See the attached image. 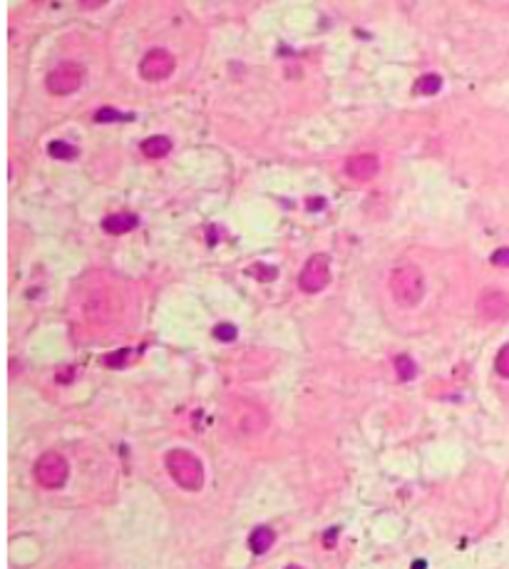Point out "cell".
Instances as JSON below:
<instances>
[{
	"label": "cell",
	"mask_w": 509,
	"mask_h": 569,
	"mask_svg": "<svg viewBox=\"0 0 509 569\" xmlns=\"http://www.w3.org/2000/svg\"><path fill=\"white\" fill-rule=\"evenodd\" d=\"M223 425L234 438H254L268 427V413L254 401H231L223 410Z\"/></svg>",
	"instance_id": "cell-1"
},
{
	"label": "cell",
	"mask_w": 509,
	"mask_h": 569,
	"mask_svg": "<svg viewBox=\"0 0 509 569\" xmlns=\"http://www.w3.org/2000/svg\"><path fill=\"white\" fill-rule=\"evenodd\" d=\"M388 286H390L395 303L403 306V309H415L425 296V276L412 264H400V267L392 269Z\"/></svg>",
	"instance_id": "cell-2"
},
{
	"label": "cell",
	"mask_w": 509,
	"mask_h": 569,
	"mask_svg": "<svg viewBox=\"0 0 509 569\" xmlns=\"http://www.w3.org/2000/svg\"><path fill=\"white\" fill-rule=\"evenodd\" d=\"M167 470L174 483L179 485V488L189 490V492H197V490H201V485H204V465L189 450L167 452Z\"/></svg>",
	"instance_id": "cell-3"
},
{
	"label": "cell",
	"mask_w": 509,
	"mask_h": 569,
	"mask_svg": "<svg viewBox=\"0 0 509 569\" xmlns=\"http://www.w3.org/2000/svg\"><path fill=\"white\" fill-rule=\"evenodd\" d=\"M85 82V70L77 62H62L45 77V87L52 95H72Z\"/></svg>",
	"instance_id": "cell-4"
},
{
	"label": "cell",
	"mask_w": 509,
	"mask_h": 569,
	"mask_svg": "<svg viewBox=\"0 0 509 569\" xmlns=\"http://www.w3.org/2000/svg\"><path fill=\"white\" fill-rule=\"evenodd\" d=\"M68 460L62 458L60 452H45L35 463V480L48 490L62 488L68 480Z\"/></svg>",
	"instance_id": "cell-5"
},
{
	"label": "cell",
	"mask_w": 509,
	"mask_h": 569,
	"mask_svg": "<svg viewBox=\"0 0 509 569\" xmlns=\"http://www.w3.org/2000/svg\"><path fill=\"white\" fill-rule=\"evenodd\" d=\"M330 281V259L326 254H316L306 261L303 271L298 276V286L306 291V293H318L328 286Z\"/></svg>",
	"instance_id": "cell-6"
},
{
	"label": "cell",
	"mask_w": 509,
	"mask_h": 569,
	"mask_svg": "<svg viewBox=\"0 0 509 569\" xmlns=\"http://www.w3.org/2000/svg\"><path fill=\"white\" fill-rule=\"evenodd\" d=\"M174 65H177V60H174L172 52L154 48L149 50L147 55L142 57V62H139V75H142L147 82H161L174 73Z\"/></svg>",
	"instance_id": "cell-7"
},
{
	"label": "cell",
	"mask_w": 509,
	"mask_h": 569,
	"mask_svg": "<svg viewBox=\"0 0 509 569\" xmlns=\"http://www.w3.org/2000/svg\"><path fill=\"white\" fill-rule=\"evenodd\" d=\"M477 314L484 321H504L509 318V293L504 291H484L477 301Z\"/></svg>",
	"instance_id": "cell-8"
},
{
	"label": "cell",
	"mask_w": 509,
	"mask_h": 569,
	"mask_svg": "<svg viewBox=\"0 0 509 569\" xmlns=\"http://www.w3.org/2000/svg\"><path fill=\"white\" fill-rule=\"evenodd\" d=\"M380 169V162L375 155H358L350 157L346 164V174L355 182H370Z\"/></svg>",
	"instance_id": "cell-9"
},
{
	"label": "cell",
	"mask_w": 509,
	"mask_h": 569,
	"mask_svg": "<svg viewBox=\"0 0 509 569\" xmlns=\"http://www.w3.org/2000/svg\"><path fill=\"white\" fill-rule=\"evenodd\" d=\"M169 152H172V142H169V137H147L142 142V155L147 157V160H161V157H167Z\"/></svg>",
	"instance_id": "cell-10"
},
{
	"label": "cell",
	"mask_w": 509,
	"mask_h": 569,
	"mask_svg": "<svg viewBox=\"0 0 509 569\" xmlns=\"http://www.w3.org/2000/svg\"><path fill=\"white\" fill-rule=\"evenodd\" d=\"M107 234H127L137 226V217L134 214H110V217L102 222Z\"/></svg>",
	"instance_id": "cell-11"
},
{
	"label": "cell",
	"mask_w": 509,
	"mask_h": 569,
	"mask_svg": "<svg viewBox=\"0 0 509 569\" xmlns=\"http://www.w3.org/2000/svg\"><path fill=\"white\" fill-rule=\"evenodd\" d=\"M273 539H276V534H273L271 527H256L254 532L248 534V547H251L254 554H263V552L271 550Z\"/></svg>",
	"instance_id": "cell-12"
},
{
	"label": "cell",
	"mask_w": 509,
	"mask_h": 569,
	"mask_svg": "<svg viewBox=\"0 0 509 569\" xmlns=\"http://www.w3.org/2000/svg\"><path fill=\"white\" fill-rule=\"evenodd\" d=\"M440 87H442V80H440V75H422V77H417V82H415V87H412V93L415 95H437L440 93Z\"/></svg>",
	"instance_id": "cell-13"
},
{
	"label": "cell",
	"mask_w": 509,
	"mask_h": 569,
	"mask_svg": "<svg viewBox=\"0 0 509 569\" xmlns=\"http://www.w3.org/2000/svg\"><path fill=\"white\" fill-rule=\"evenodd\" d=\"M48 155L52 157V160L70 162V160H74V157L80 155V152H77V147H72V144H68V142H50Z\"/></svg>",
	"instance_id": "cell-14"
},
{
	"label": "cell",
	"mask_w": 509,
	"mask_h": 569,
	"mask_svg": "<svg viewBox=\"0 0 509 569\" xmlns=\"http://www.w3.org/2000/svg\"><path fill=\"white\" fill-rule=\"evenodd\" d=\"M392 365H395V373L400 380H412L417 373V365L415 360L410 358V356H397L395 360H392Z\"/></svg>",
	"instance_id": "cell-15"
},
{
	"label": "cell",
	"mask_w": 509,
	"mask_h": 569,
	"mask_svg": "<svg viewBox=\"0 0 509 569\" xmlns=\"http://www.w3.org/2000/svg\"><path fill=\"white\" fill-rule=\"evenodd\" d=\"M122 119H132V115H127V112L114 110V107H102V110H97V112H94V122H99V124L122 122Z\"/></svg>",
	"instance_id": "cell-16"
},
{
	"label": "cell",
	"mask_w": 509,
	"mask_h": 569,
	"mask_svg": "<svg viewBox=\"0 0 509 569\" xmlns=\"http://www.w3.org/2000/svg\"><path fill=\"white\" fill-rule=\"evenodd\" d=\"M236 336H239V331H236L234 323H219V326L214 328V338L223 340V343H231V340H236Z\"/></svg>",
	"instance_id": "cell-17"
},
{
	"label": "cell",
	"mask_w": 509,
	"mask_h": 569,
	"mask_svg": "<svg viewBox=\"0 0 509 569\" xmlns=\"http://www.w3.org/2000/svg\"><path fill=\"white\" fill-rule=\"evenodd\" d=\"M248 273H251V276H256L259 281H273L279 271H276L273 267H266V264H254V267L248 269Z\"/></svg>",
	"instance_id": "cell-18"
},
{
	"label": "cell",
	"mask_w": 509,
	"mask_h": 569,
	"mask_svg": "<svg viewBox=\"0 0 509 569\" xmlns=\"http://www.w3.org/2000/svg\"><path fill=\"white\" fill-rule=\"evenodd\" d=\"M495 368H497V373H499L502 378H509V343H507V346H502V351L497 353Z\"/></svg>",
	"instance_id": "cell-19"
},
{
	"label": "cell",
	"mask_w": 509,
	"mask_h": 569,
	"mask_svg": "<svg viewBox=\"0 0 509 569\" xmlns=\"http://www.w3.org/2000/svg\"><path fill=\"white\" fill-rule=\"evenodd\" d=\"M127 356H130V351H127V348H122V351L110 353V356H105V363L110 365V368H119V365H124V363H127Z\"/></svg>",
	"instance_id": "cell-20"
},
{
	"label": "cell",
	"mask_w": 509,
	"mask_h": 569,
	"mask_svg": "<svg viewBox=\"0 0 509 569\" xmlns=\"http://www.w3.org/2000/svg\"><path fill=\"white\" fill-rule=\"evenodd\" d=\"M492 264H495V267L509 269V247H502V249H497L495 254H492Z\"/></svg>",
	"instance_id": "cell-21"
},
{
	"label": "cell",
	"mask_w": 509,
	"mask_h": 569,
	"mask_svg": "<svg viewBox=\"0 0 509 569\" xmlns=\"http://www.w3.org/2000/svg\"><path fill=\"white\" fill-rule=\"evenodd\" d=\"M338 532H341V530H338V527H330L328 532L323 534V547H326V550H333L335 539H338Z\"/></svg>",
	"instance_id": "cell-22"
},
{
	"label": "cell",
	"mask_w": 509,
	"mask_h": 569,
	"mask_svg": "<svg viewBox=\"0 0 509 569\" xmlns=\"http://www.w3.org/2000/svg\"><path fill=\"white\" fill-rule=\"evenodd\" d=\"M72 376H74V368H62V371H57V380H60V383H70V380H72Z\"/></svg>",
	"instance_id": "cell-23"
},
{
	"label": "cell",
	"mask_w": 509,
	"mask_h": 569,
	"mask_svg": "<svg viewBox=\"0 0 509 569\" xmlns=\"http://www.w3.org/2000/svg\"><path fill=\"white\" fill-rule=\"evenodd\" d=\"M107 0H80V8H85V10H97V8L105 6Z\"/></svg>",
	"instance_id": "cell-24"
},
{
	"label": "cell",
	"mask_w": 509,
	"mask_h": 569,
	"mask_svg": "<svg viewBox=\"0 0 509 569\" xmlns=\"http://www.w3.org/2000/svg\"><path fill=\"white\" fill-rule=\"evenodd\" d=\"M323 206H326V199H321V197H310L308 199V209H323Z\"/></svg>",
	"instance_id": "cell-25"
},
{
	"label": "cell",
	"mask_w": 509,
	"mask_h": 569,
	"mask_svg": "<svg viewBox=\"0 0 509 569\" xmlns=\"http://www.w3.org/2000/svg\"><path fill=\"white\" fill-rule=\"evenodd\" d=\"M422 567H425V564H422V562H420V564H417V562L412 564V569H422Z\"/></svg>",
	"instance_id": "cell-26"
},
{
	"label": "cell",
	"mask_w": 509,
	"mask_h": 569,
	"mask_svg": "<svg viewBox=\"0 0 509 569\" xmlns=\"http://www.w3.org/2000/svg\"><path fill=\"white\" fill-rule=\"evenodd\" d=\"M286 569H301V567H286Z\"/></svg>",
	"instance_id": "cell-27"
}]
</instances>
